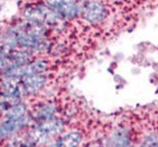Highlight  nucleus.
Masks as SVG:
<instances>
[{
    "label": "nucleus",
    "instance_id": "1",
    "mask_svg": "<svg viewBox=\"0 0 158 147\" xmlns=\"http://www.w3.org/2000/svg\"><path fill=\"white\" fill-rule=\"evenodd\" d=\"M24 16L30 21L40 24H54L58 20L59 14L49 6H30L24 10Z\"/></svg>",
    "mask_w": 158,
    "mask_h": 147
},
{
    "label": "nucleus",
    "instance_id": "2",
    "mask_svg": "<svg viewBox=\"0 0 158 147\" xmlns=\"http://www.w3.org/2000/svg\"><path fill=\"white\" fill-rule=\"evenodd\" d=\"M83 16L87 22L92 24L102 23L107 16V9L99 1L91 0L83 7Z\"/></svg>",
    "mask_w": 158,
    "mask_h": 147
},
{
    "label": "nucleus",
    "instance_id": "3",
    "mask_svg": "<svg viewBox=\"0 0 158 147\" xmlns=\"http://www.w3.org/2000/svg\"><path fill=\"white\" fill-rule=\"evenodd\" d=\"M47 5L63 18H74L80 12L79 6L74 0H46Z\"/></svg>",
    "mask_w": 158,
    "mask_h": 147
},
{
    "label": "nucleus",
    "instance_id": "4",
    "mask_svg": "<svg viewBox=\"0 0 158 147\" xmlns=\"http://www.w3.org/2000/svg\"><path fill=\"white\" fill-rule=\"evenodd\" d=\"M28 119H26V116L21 119L12 120L8 119L7 121L0 123V138H7L11 135L15 134L21 128H23L25 124H27Z\"/></svg>",
    "mask_w": 158,
    "mask_h": 147
},
{
    "label": "nucleus",
    "instance_id": "5",
    "mask_svg": "<svg viewBox=\"0 0 158 147\" xmlns=\"http://www.w3.org/2000/svg\"><path fill=\"white\" fill-rule=\"evenodd\" d=\"M24 91L26 94H36L46 83V77L40 74H30L22 77Z\"/></svg>",
    "mask_w": 158,
    "mask_h": 147
},
{
    "label": "nucleus",
    "instance_id": "6",
    "mask_svg": "<svg viewBox=\"0 0 158 147\" xmlns=\"http://www.w3.org/2000/svg\"><path fill=\"white\" fill-rule=\"evenodd\" d=\"M3 96L6 97L8 103L18 104L21 97L20 93V87L18 84L14 83V80L8 79V82H6L3 85Z\"/></svg>",
    "mask_w": 158,
    "mask_h": 147
},
{
    "label": "nucleus",
    "instance_id": "7",
    "mask_svg": "<svg viewBox=\"0 0 158 147\" xmlns=\"http://www.w3.org/2000/svg\"><path fill=\"white\" fill-rule=\"evenodd\" d=\"M82 136L77 132H72V133L65 135L63 138H61L59 142L55 144V146H77L81 143Z\"/></svg>",
    "mask_w": 158,
    "mask_h": 147
},
{
    "label": "nucleus",
    "instance_id": "8",
    "mask_svg": "<svg viewBox=\"0 0 158 147\" xmlns=\"http://www.w3.org/2000/svg\"><path fill=\"white\" fill-rule=\"evenodd\" d=\"M26 113V107L24 104H14L12 105V107L10 108L7 111V118L8 119H12V120H18L21 119V118L25 117Z\"/></svg>",
    "mask_w": 158,
    "mask_h": 147
},
{
    "label": "nucleus",
    "instance_id": "9",
    "mask_svg": "<svg viewBox=\"0 0 158 147\" xmlns=\"http://www.w3.org/2000/svg\"><path fill=\"white\" fill-rule=\"evenodd\" d=\"M112 144H116V146H128V144L130 143L129 136L127 134L126 131H118L111 140Z\"/></svg>",
    "mask_w": 158,
    "mask_h": 147
},
{
    "label": "nucleus",
    "instance_id": "10",
    "mask_svg": "<svg viewBox=\"0 0 158 147\" xmlns=\"http://www.w3.org/2000/svg\"><path fill=\"white\" fill-rule=\"evenodd\" d=\"M54 112H55V108L50 105H47V106H44L43 108H40L37 111L36 116H37L38 119H40V121H45V120L52 118Z\"/></svg>",
    "mask_w": 158,
    "mask_h": 147
},
{
    "label": "nucleus",
    "instance_id": "11",
    "mask_svg": "<svg viewBox=\"0 0 158 147\" xmlns=\"http://www.w3.org/2000/svg\"><path fill=\"white\" fill-rule=\"evenodd\" d=\"M9 68H11L9 58L6 55L0 54V72H6Z\"/></svg>",
    "mask_w": 158,
    "mask_h": 147
},
{
    "label": "nucleus",
    "instance_id": "12",
    "mask_svg": "<svg viewBox=\"0 0 158 147\" xmlns=\"http://www.w3.org/2000/svg\"><path fill=\"white\" fill-rule=\"evenodd\" d=\"M0 11H1V7H0Z\"/></svg>",
    "mask_w": 158,
    "mask_h": 147
}]
</instances>
